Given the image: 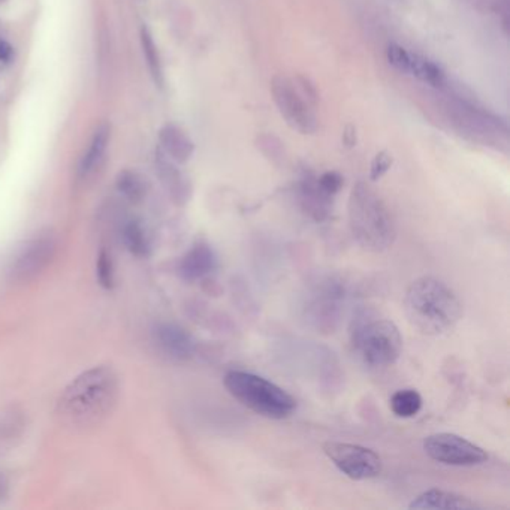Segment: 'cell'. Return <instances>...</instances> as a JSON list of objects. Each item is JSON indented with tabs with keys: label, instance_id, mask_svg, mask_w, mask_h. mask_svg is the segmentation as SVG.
I'll return each mask as SVG.
<instances>
[{
	"label": "cell",
	"instance_id": "9",
	"mask_svg": "<svg viewBox=\"0 0 510 510\" xmlns=\"http://www.w3.org/2000/svg\"><path fill=\"white\" fill-rule=\"evenodd\" d=\"M56 252V240L54 237L46 232L39 237L29 241L23 250L15 257L11 274L14 280L27 282L30 278L36 277L46 265L50 264Z\"/></svg>",
	"mask_w": 510,
	"mask_h": 510
},
{
	"label": "cell",
	"instance_id": "29",
	"mask_svg": "<svg viewBox=\"0 0 510 510\" xmlns=\"http://www.w3.org/2000/svg\"><path fill=\"white\" fill-rule=\"evenodd\" d=\"M6 488V485H5V482H4V479L2 477H0V496H2V494H4V489Z\"/></svg>",
	"mask_w": 510,
	"mask_h": 510
},
{
	"label": "cell",
	"instance_id": "21",
	"mask_svg": "<svg viewBox=\"0 0 510 510\" xmlns=\"http://www.w3.org/2000/svg\"><path fill=\"white\" fill-rule=\"evenodd\" d=\"M141 42H143L144 56H146L147 65H148V69L151 72L153 80L159 87H162V84H163V71H162L159 51L156 49V44H154V41H153L151 34L148 32V29L146 26L141 29Z\"/></svg>",
	"mask_w": 510,
	"mask_h": 510
},
{
	"label": "cell",
	"instance_id": "20",
	"mask_svg": "<svg viewBox=\"0 0 510 510\" xmlns=\"http://www.w3.org/2000/svg\"><path fill=\"white\" fill-rule=\"evenodd\" d=\"M117 189L131 203H139L147 193L146 180L135 171H123L117 177Z\"/></svg>",
	"mask_w": 510,
	"mask_h": 510
},
{
	"label": "cell",
	"instance_id": "15",
	"mask_svg": "<svg viewBox=\"0 0 510 510\" xmlns=\"http://www.w3.org/2000/svg\"><path fill=\"white\" fill-rule=\"evenodd\" d=\"M158 171L174 200L183 204L184 200L189 198V183L181 175V173L174 166V163L169 160V158L163 151H159Z\"/></svg>",
	"mask_w": 510,
	"mask_h": 510
},
{
	"label": "cell",
	"instance_id": "13",
	"mask_svg": "<svg viewBox=\"0 0 510 510\" xmlns=\"http://www.w3.org/2000/svg\"><path fill=\"white\" fill-rule=\"evenodd\" d=\"M479 504L459 494L432 488L419 494L409 509L414 510H437V509H477Z\"/></svg>",
	"mask_w": 510,
	"mask_h": 510
},
{
	"label": "cell",
	"instance_id": "8",
	"mask_svg": "<svg viewBox=\"0 0 510 510\" xmlns=\"http://www.w3.org/2000/svg\"><path fill=\"white\" fill-rule=\"evenodd\" d=\"M425 454L440 464L455 467H471L484 464L488 454L467 439L452 432H437L424 440Z\"/></svg>",
	"mask_w": 510,
	"mask_h": 510
},
{
	"label": "cell",
	"instance_id": "14",
	"mask_svg": "<svg viewBox=\"0 0 510 510\" xmlns=\"http://www.w3.org/2000/svg\"><path fill=\"white\" fill-rule=\"evenodd\" d=\"M159 138L163 153L169 159L177 163H184L190 159L195 146L183 129L175 125H166L162 128Z\"/></svg>",
	"mask_w": 510,
	"mask_h": 510
},
{
	"label": "cell",
	"instance_id": "11",
	"mask_svg": "<svg viewBox=\"0 0 510 510\" xmlns=\"http://www.w3.org/2000/svg\"><path fill=\"white\" fill-rule=\"evenodd\" d=\"M160 349L175 359H189L195 352L192 335L175 323H160L154 330Z\"/></svg>",
	"mask_w": 510,
	"mask_h": 510
},
{
	"label": "cell",
	"instance_id": "26",
	"mask_svg": "<svg viewBox=\"0 0 510 510\" xmlns=\"http://www.w3.org/2000/svg\"><path fill=\"white\" fill-rule=\"evenodd\" d=\"M317 184L325 193L332 198L343 188V177L335 171H328L317 178Z\"/></svg>",
	"mask_w": 510,
	"mask_h": 510
},
{
	"label": "cell",
	"instance_id": "16",
	"mask_svg": "<svg viewBox=\"0 0 510 510\" xmlns=\"http://www.w3.org/2000/svg\"><path fill=\"white\" fill-rule=\"evenodd\" d=\"M301 196L305 210L313 215V219L320 222L327 219L330 213L331 196L325 193L317 184V180H304L301 185Z\"/></svg>",
	"mask_w": 510,
	"mask_h": 510
},
{
	"label": "cell",
	"instance_id": "12",
	"mask_svg": "<svg viewBox=\"0 0 510 510\" xmlns=\"http://www.w3.org/2000/svg\"><path fill=\"white\" fill-rule=\"evenodd\" d=\"M215 265H218V257L214 250L205 243H198L183 256L178 271L184 280L193 282L208 275Z\"/></svg>",
	"mask_w": 510,
	"mask_h": 510
},
{
	"label": "cell",
	"instance_id": "5",
	"mask_svg": "<svg viewBox=\"0 0 510 510\" xmlns=\"http://www.w3.org/2000/svg\"><path fill=\"white\" fill-rule=\"evenodd\" d=\"M350 342L357 357L371 368H384L397 362L403 350V337L389 319L362 316L355 320Z\"/></svg>",
	"mask_w": 510,
	"mask_h": 510
},
{
	"label": "cell",
	"instance_id": "25",
	"mask_svg": "<svg viewBox=\"0 0 510 510\" xmlns=\"http://www.w3.org/2000/svg\"><path fill=\"white\" fill-rule=\"evenodd\" d=\"M392 166V156L386 151H380L376 154V158L371 162L369 168V180L379 181Z\"/></svg>",
	"mask_w": 510,
	"mask_h": 510
},
{
	"label": "cell",
	"instance_id": "7",
	"mask_svg": "<svg viewBox=\"0 0 510 510\" xmlns=\"http://www.w3.org/2000/svg\"><path fill=\"white\" fill-rule=\"evenodd\" d=\"M323 452L340 471L353 481L374 479L383 469L382 458L373 449L359 444L327 442L323 443Z\"/></svg>",
	"mask_w": 510,
	"mask_h": 510
},
{
	"label": "cell",
	"instance_id": "10",
	"mask_svg": "<svg viewBox=\"0 0 510 510\" xmlns=\"http://www.w3.org/2000/svg\"><path fill=\"white\" fill-rule=\"evenodd\" d=\"M312 295V304L308 305V310H312L313 320L319 325H332L345 298L343 287L338 282L325 280L313 290Z\"/></svg>",
	"mask_w": 510,
	"mask_h": 510
},
{
	"label": "cell",
	"instance_id": "27",
	"mask_svg": "<svg viewBox=\"0 0 510 510\" xmlns=\"http://www.w3.org/2000/svg\"><path fill=\"white\" fill-rule=\"evenodd\" d=\"M343 141L347 147H353L355 144H357V129H355V126H352V125L346 126L345 133H343Z\"/></svg>",
	"mask_w": 510,
	"mask_h": 510
},
{
	"label": "cell",
	"instance_id": "18",
	"mask_svg": "<svg viewBox=\"0 0 510 510\" xmlns=\"http://www.w3.org/2000/svg\"><path fill=\"white\" fill-rule=\"evenodd\" d=\"M409 73H412L417 80L431 87H442L446 80L444 72L439 65L417 54L410 56Z\"/></svg>",
	"mask_w": 510,
	"mask_h": 510
},
{
	"label": "cell",
	"instance_id": "17",
	"mask_svg": "<svg viewBox=\"0 0 510 510\" xmlns=\"http://www.w3.org/2000/svg\"><path fill=\"white\" fill-rule=\"evenodd\" d=\"M110 132H111V129L106 125V123H102V125L95 131V135H93V138H91L90 147L80 163V174L81 175H87L88 173H91L93 168H95L99 163V160L102 159L103 153L106 150V146H108V139H110Z\"/></svg>",
	"mask_w": 510,
	"mask_h": 510
},
{
	"label": "cell",
	"instance_id": "3",
	"mask_svg": "<svg viewBox=\"0 0 510 510\" xmlns=\"http://www.w3.org/2000/svg\"><path fill=\"white\" fill-rule=\"evenodd\" d=\"M349 225L353 238L368 252H383L395 241V225L388 207L365 183L352 189Z\"/></svg>",
	"mask_w": 510,
	"mask_h": 510
},
{
	"label": "cell",
	"instance_id": "2",
	"mask_svg": "<svg viewBox=\"0 0 510 510\" xmlns=\"http://www.w3.org/2000/svg\"><path fill=\"white\" fill-rule=\"evenodd\" d=\"M404 308L412 327L425 335L446 334L462 317V304L454 289L432 275H422L410 283Z\"/></svg>",
	"mask_w": 510,
	"mask_h": 510
},
{
	"label": "cell",
	"instance_id": "6",
	"mask_svg": "<svg viewBox=\"0 0 510 510\" xmlns=\"http://www.w3.org/2000/svg\"><path fill=\"white\" fill-rule=\"evenodd\" d=\"M274 102L287 125L302 135H312L317 131L315 105L317 93L305 76L278 75L271 83Z\"/></svg>",
	"mask_w": 510,
	"mask_h": 510
},
{
	"label": "cell",
	"instance_id": "19",
	"mask_svg": "<svg viewBox=\"0 0 510 510\" xmlns=\"http://www.w3.org/2000/svg\"><path fill=\"white\" fill-rule=\"evenodd\" d=\"M389 406L395 416L409 419L421 412L422 397L416 389H399L391 397Z\"/></svg>",
	"mask_w": 510,
	"mask_h": 510
},
{
	"label": "cell",
	"instance_id": "1",
	"mask_svg": "<svg viewBox=\"0 0 510 510\" xmlns=\"http://www.w3.org/2000/svg\"><path fill=\"white\" fill-rule=\"evenodd\" d=\"M118 392V377L113 368H90L66 386L57 401V414L75 429L96 427L116 407Z\"/></svg>",
	"mask_w": 510,
	"mask_h": 510
},
{
	"label": "cell",
	"instance_id": "23",
	"mask_svg": "<svg viewBox=\"0 0 510 510\" xmlns=\"http://www.w3.org/2000/svg\"><path fill=\"white\" fill-rule=\"evenodd\" d=\"M96 274L101 286H103L105 289H111L114 286V265L111 255L106 250H102L98 256Z\"/></svg>",
	"mask_w": 510,
	"mask_h": 510
},
{
	"label": "cell",
	"instance_id": "24",
	"mask_svg": "<svg viewBox=\"0 0 510 510\" xmlns=\"http://www.w3.org/2000/svg\"><path fill=\"white\" fill-rule=\"evenodd\" d=\"M410 56L412 53H409L398 44H391L388 45V49H386V58H388L389 65L401 73H409Z\"/></svg>",
	"mask_w": 510,
	"mask_h": 510
},
{
	"label": "cell",
	"instance_id": "28",
	"mask_svg": "<svg viewBox=\"0 0 510 510\" xmlns=\"http://www.w3.org/2000/svg\"><path fill=\"white\" fill-rule=\"evenodd\" d=\"M12 57V46L6 42L0 39V61H9Z\"/></svg>",
	"mask_w": 510,
	"mask_h": 510
},
{
	"label": "cell",
	"instance_id": "22",
	"mask_svg": "<svg viewBox=\"0 0 510 510\" xmlns=\"http://www.w3.org/2000/svg\"><path fill=\"white\" fill-rule=\"evenodd\" d=\"M123 240H125L129 252L135 256L144 257L148 255L150 244L146 237V232L136 222H131L129 225H126L125 230H123Z\"/></svg>",
	"mask_w": 510,
	"mask_h": 510
},
{
	"label": "cell",
	"instance_id": "4",
	"mask_svg": "<svg viewBox=\"0 0 510 510\" xmlns=\"http://www.w3.org/2000/svg\"><path fill=\"white\" fill-rule=\"evenodd\" d=\"M225 388L243 406L268 419L280 421L297 410V399L271 380L243 369L228 371Z\"/></svg>",
	"mask_w": 510,
	"mask_h": 510
}]
</instances>
